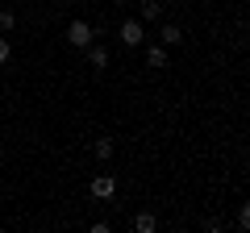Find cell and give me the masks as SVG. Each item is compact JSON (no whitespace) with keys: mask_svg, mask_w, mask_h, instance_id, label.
Listing matches in <instances>:
<instances>
[{"mask_svg":"<svg viewBox=\"0 0 250 233\" xmlns=\"http://www.w3.org/2000/svg\"><path fill=\"white\" fill-rule=\"evenodd\" d=\"M83 50H88V63L96 67V71H104V67H108V50H104V46L88 42V46H83Z\"/></svg>","mask_w":250,"mask_h":233,"instance_id":"277c9868","label":"cell"},{"mask_svg":"<svg viewBox=\"0 0 250 233\" xmlns=\"http://www.w3.org/2000/svg\"><path fill=\"white\" fill-rule=\"evenodd\" d=\"M134 229H138V233H154V229H159V221H154L150 213H142V216L134 221Z\"/></svg>","mask_w":250,"mask_h":233,"instance_id":"9c48e42d","label":"cell"},{"mask_svg":"<svg viewBox=\"0 0 250 233\" xmlns=\"http://www.w3.org/2000/svg\"><path fill=\"white\" fill-rule=\"evenodd\" d=\"M159 13H163L159 0H142V21H159Z\"/></svg>","mask_w":250,"mask_h":233,"instance_id":"ba28073f","label":"cell"},{"mask_svg":"<svg viewBox=\"0 0 250 233\" xmlns=\"http://www.w3.org/2000/svg\"><path fill=\"white\" fill-rule=\"evenodd\" d=\"M121 42L125 46H142V21H121Z\"/></svg>","mask_w":250,"mask_h":233,"instance_id":"3957f363","label":"cell"},{"mask_svg":"<svg viewBox=\"0 0 250 233\" xmlns=\"http://www.w3.org/2000/svg\"><path fill=\"white\" fill-rule=\"evenodd\" d=\"M113 192H117L113 175H96V179H92V196H96V200H113Z\"/></svg>","mask_w":250,"mask_h":233,"instance_id":"7a4b0ae2","label":"cell"},{"mask_svg":"<svg viewBox=\"0 0 250 233\" xmlns=\"http://www.w3.org/2000/svg\"><path fill=\"white\" fill-rule=\"evenodd\" d=\"M92 154H96L100 162H108L113 158V137H96V142H92Z\"/></svg>","mask_w":250,"mask_h":233,"instance_id":"8992f818","label":"cell"},{"mask_svg":"<svg viewBox=\"0 0 250 233\" xmlns=\"http://www.w3.org/2000/svg\"><path fill=\"white\" fill-rule=\"evenodd\" d=\"M113 4H129V0H113Z\"/></svg>","mask_w":250,"mask_h":233,"instance_id":"7c38bea8","label":"cell"},{"mask_svg":"<svg viewBox=\"0 0 250 233\" xmlns=\"http://www.w3.org/2000/svg\"><path fill=\"white\" fill-rule=\"evenodd\" d=\"M92 38H96V29H92V25H88L83 17H75L71 25H67V42H71V46H80V50H83V46L92 42Z\"/></svg>","mask_w":250,"mask_h":233,"instance_id":"6da1fadb","label":"cell"},{"mask_svg":"<svg viewBox=\"0 0 250 233\" xmlns=\"http://www.w3.org/2000/svg\"><path fill=\"white\" fill-rule=\"evenodd\" d=\"M13 25H17V17H13V13L9 9H0V34H9V29Z\"/></svg>","mask_w":250,"mask_h":233,"instance_id":"30bf717a","label":"cell"},{"mask_svg":"<svg viewBox=\"0 0 250 233\" xmlns=\"http://www.w3.org/2000/svg\"><path fill=\"white\" fill-rule=\"evenodd\" d=\"M9 54H13V46H9V38H0V67L9 63Z\"/></svg>","mask_w":250,"mask_h":233,"instance_id":"8fae6325","label":"cell"},{"mask_svg":"<svg viewBox=\"0 0 250 233\" xmlns=\"http://www.w3.org/2000/svg\"><path fill=\"white\" fill-rule=\"evenodd\" d=\"M159 42H163V46H179V42H184L179 25H163V29H159Z\"/></svg>","mask_w":250,"mask_h":233,"instance_id":"52a82bcc","label":"cell"},{"mask_svg":"<svg viewBox=\"0 0 250 233\" xmlns=\"http://www.w3.org/2000/svg\"><path fill=\"white\" fill-rule=\"evenodd\" d=\"M146 67L163 71V67H167V50H163V46H150V50H146Z\"/></svg>","mask_w":250,"mask_h":233,"instance_id":"5b68a950","label":"cell"}]
</instances>
